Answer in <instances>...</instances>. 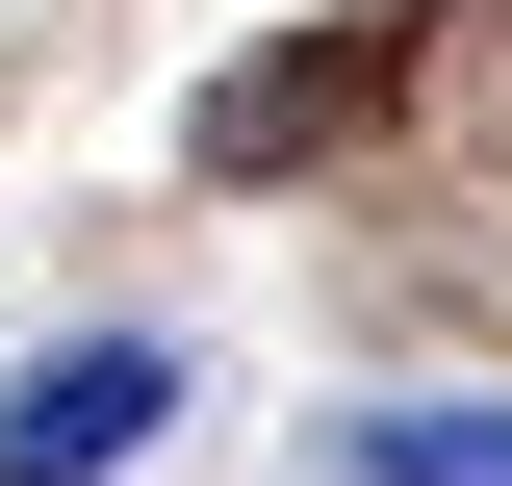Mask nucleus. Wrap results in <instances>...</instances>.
Returning <instances> with one entry per match:
<instances>
[{"label": "nucleus", "mask_w": 512, "mask_h": 486, "mask_svg": "<svg viewBox=\"0 0 512 486\" xmlns=\"http://www.w3.org/2000/svg\"><path fill=\"white\" fill-rule=\"evenodd\" d=\"M154 435H180V333H52L0 384V486H128Z\"/></svg>", "instance_id": "1"}, {"label": "nucleus", "mask_w": 512, "mask_h": 486, "mask_svg": "<svg viewBox=\"0 0 512 486\" xmlns=\"http://www.w3.org/2000/svg\"><path fill=\"white\" fill-rule=\"evenodd\" d=\"M308 486H512L487 384H384V410H308Z\"/></svg>", "instance_id": "2"}, {"label": "nucleus", "mask_w": 512, "mask_h": 486, "mask_svg": "<svg viewBox=\"0 0 512 486\" xmlns=\"http://www.w3.org/2000/svg\"><path fill=\"white\" fill-rule=\"evenodd\" d=\"M359 77H384V52H256V77H231V103H205V154H308V128H333V103H359Z\"/></svg>", "instance_id": "3"}]
</instances>
